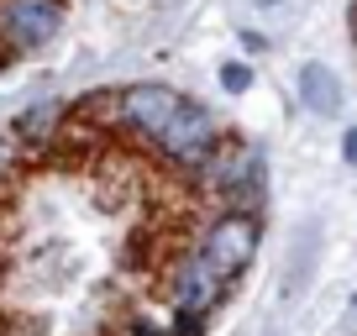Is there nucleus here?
<instances>
[{"instance_id":"6e6552de","label":"nucleus","mask_w":357,"mask_h":336,"mask_svg":"<svg viewBox=\"0 0 357 336\" xmlns=\"http://www.w3.org/2000/svg\"><path fill=\"white\" fill-rule=\"evenodd\" d=\"M63 121H68V105L43 100V105H26V111L11 121V132H16V142H22V147H43V142H53V137H58V126H63Z\"/></svg>"},{"instance_id":"f257e3e1","label":"nucleus","mask_w":357,"mask_h":336,"mask_svg":"<svg viewBox=\"0 0 357 336\" xmlns=\"http://www.w3.org/2000/svg\"><path fill=\"white\" fill-rule=\"evenodd\" d=\"M200 184L211 194H221L226 211H252L257 215V205H263V158L242 142H221L200 163Z\"/></svg>"},{"instance_id":"f8f14e48","label":"nucleus","mask_w":357,"mask_h":336,"mask_svg":"<svg viewBox=\"0 0 357 336\" xmlns=\"http://www.w3.org/2000/svg\"><path fill=\"white\" fill-rule=\"evenodd\" d=\"M236 43H242V53H247V58L268 53V37H263V32H242V37H236Z\"/></svg>"},{"instance_id":"0eeeda50","label":"nucleus","mask_w":357,"mask_h":336,"mask_svg":"<svg viewBox=\"0 0 357 336\" xmlns=\"http://www.w3.org/2000/svg\"><path fill=\"white\" fill-rule=\"evenodd\" d=\"M294 90H300V105H305V111H310V116H326V121H331V116H342V105H347V90H342V79H336L331 63H305Z\"/></svg>"},{"instance_id":"423d86ee","label":"nucleus","mask_w":357,"mask_h":336,"mask_svg":"<svg viewBox=\"0 0 357 336\" xmlns=\"http://www.w3.org/2000/svg\"><path fill=\"white\" fill-rule=\"evenodd\" d=\"M226 294V279L215 273V263L205 258L200 247H195L190 258L178 263V273H174V310H200V315H211V305Z\"/></svg>"},{"instance_id":"dca6fc26","label":"nucleus","mask_w":357,"mask_h":336,"mask_svg":"<svg viewBox=\"0 0 357 336\" xmlns=\"http://www.w3.org/2000/svg\"><path fill=\"white\" fill-rule=\"evenodd\" d=\"M352 43H357V16H352Z\"/></svg>"},{"instance_id":"ddd939ff","label":"nucleus","mask_w":357,"mask_h":336,"mask_svg":"<svg viewBox=\"0 0 357 336\" xmlns=\"http://www.w3.org/2000/svg\"><path fill=\"white\" fill-rule=\"evenodd\" d=\"M342 158L357 168V126H347V137H342Z\"/></svg>"},{"instance_id":"9d476101","label":"nucleus","mask_w":357,"mask_h":336,"mask_svg":"<svg viewBox=\"0 0 357 336\" xmlns=\"http://www.w3.org/2000/svg\"><path fill=\"white\" fill-rule=\"evenodd\" d=\"M205 321L211 315H200V310H174V336H205Z\"/></svg>"},{"instance_id":"4468645a","label":"nucleus","mask_w":357,"mask_h":336,"mask_svg":"<svg viewBox=\"0 0 357 336\" xmlns=\"http://www.w3.org/2000/svg\"><path fill=\"white\" fill-rule=\"evenodd\" d=\"M252 6H263V11H273V6H279V0H252Z\"/></svg>"},{"instance_id":"f3484780","label":"nucleus","mask_w":357,"mask_h":336,"mask_svg":"<svg viewBox=\"0 0 357 336\" xmlns=\"http://www.w3.org/2000/svg\"><path fill=\"white\" fill-rule=\"evenodd\" d=\"M0 68H6V47H0Z\"/></svg>"},{"instance_id":"f03ea898","label":"nucleus","mask_w":357,"mask_h":336,"mask_svg":"<svg viewBox=\"0 0 357 336\" xmlns=\"http://www.w3.org/2000/svg\"><path fill=\"white\" fill-rule=\"evenodd\" d=\"M190 111V95L178 90V84H163V79H137L121 90V111H116V126H132L137 137H163L178 116Z\"/></svg>"},{"instance_id":"9b49d317","label":"nucleus","mask_w":357,"mask_h":336,"mask_svg":"<svg viewBox=\"0 0 357 336\" xmlns=\"http://www.w3.org/2000/svg\"><path fill=\"white\" fill-rule=\"evenodd\" d=\"M16 153H22L16 132H11V126H0V174H11V168H16Z\"/></svg>"},{"instance_id":"1a4fd4ad","label":"nucleus","mask_w":357,"mask_h":336,"mask_svg":"<svg viewBox=\"0 0 357 336\" xmlns=\"http://www.w3.org/2000/svg\"><path fill=\"white\" fill-rule=\"evenodd\" d=\"M215 79H221V90H231V95H247L257 84V68L247 63V58H226L221 68H215Z\"/></svg>"},{"instance_id":"39448f33","label":"nucleus","mask_w":357,"mask_h":336,"mask_svg":"<svg viewBox=\"0 0 357 336\" xmlns=\"http://www.w3.org/2000/svg\"><path fill=\"white\" fill-rule=\"evenodd\" d=\"M215 147H221V126H215V116L205 111L200 100H190V111L158 137V153H163L168 163H178V168H200Z\"/></svg>"},{"instance_id":"2eb2a0df","label":"nucleus","mask_w":357,"mask_h":336,"mask_svg":"<svg viewBox=\"0 0 357 336\" xmlns=\"http://www.w3.org/2000/svg\"><path fill=\"white\" fill-rule=\"evenodd\" d=\"M137 336H158V331H147V326H142V331H137Z\"/></svg>"},{"instance_id":"20e7f679","label":"nucleus","mask_w":357,"mask_h":336,"mask_svg":"<svg viewBox=\"0 0 357 336\" xmlns=\"http://www.w3.org/2000/svg\"><path fill=\"white\" fill-rule=\"evenodd\" d=\"M58 32H63V0H0V43L11 53H32Z\"/></svg>"},{"instance_id":"a211bd4d","label":"nucleus","mask_w":357,"mask_h":336,"mask_svg":"<svg viewBox=\"0 0 357 336\" xmlns=\"http://www.w3.org/2000/svg\"><path fill=\"white\" fill-rule=\"evenodd\" d=\"M352 310H357V294H352Z\"/></svg>"},{"instance_id":"7ed1b4c3","label":"nucleus","mask_w":357,"mask_h":336,"mask_svg":"<svg viewBox=\"0 0 357 336\" xmlns=\"http://www.w3.org/2000/svg\"><path fill=\"white\" fill-rule=\"evenodd\" d=\"M257 236H263V226H257V215H252V211H221L211 226H205L200 252L215 263V273H221V279L231 284L236 273H242L247 263H252Z\"/></svg>"}]
</instances>
